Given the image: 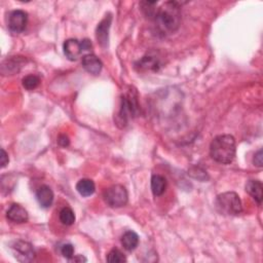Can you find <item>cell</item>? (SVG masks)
<instances>
[{
	"label": "cell",
	"instance_id": "obj_1",
	"mask_svg": "<svg viewBox=\"0 0 263 263\" xmlns=\"http://www.w3.org/2000/svg\"><path fill=\"white\" fill-rule=\"evenodd\" d=\"M153 21L162 35L171 34L178 30L181 23V9L176 1H169L158 8Z\"/></svg>",
	"mask_w": 263,
	"mask_h": 263
},
{
	"label": "cell",
	"instance_id": "obj_2",
	"mask_svg": "<svg viewBox=\"0 0 263 263\" xmlns=\"http://www.w3.org/2000/svg\"><path fill=\"white\" fill-rule=\"evenodd\" d=\"M236 140L230 135H220L210 146L212 159L219 163H230L236 158Z\"/></svg>",
	"mask_w": 263,
	"mask_h": 263
},
{
	"label": "cell",
	"instance_id": "obj_3",
	"mask_svg": "<svg viewBox=\"0 0 263 263\" xmlns=\"http://www.w3.org/2000/svg\"><path fill=\"white\" fill-rule=\"evenodd\" d=\"M140 111V107L138 103V95L135 89L130 87L129 91H126L121 96V104L120 111L116 115V121L121 123L122 126L128 124L130 120H133L136 116H138Z\"/></svg>",
	"mask_w": 263,
	"mask_h": 263
},
{
	"label": "cell",
	"instance_id": "obj_4",
	"mask_svg": "<svg viewBox=\"0 0 263 263\" xmlns=\"http://www.w3.org/2000/svg\"><path fill=\"white\" fill-rule=\"evenodd\" d=\"M216 208L223 215L237 216L243 211V204L236 192H224L216 199Z\"/></svg>",
	"mask_w": 263,
	"mask_h": 263
},
{
	"label": "cell",
	"instance_id": "obj_5",
	"mask_svg": "<svg viewBox=\"0 0 263 263\" xmlns=\"http://www.w3.org/2000/svg\"><path fill=\"white\" fill-rule=\"evenodd\" d=\"M104 201L111 208H121L128 203V191L122 185H113L104 191Z\"/></svg>",
	"mask_w": 263,
	"mask_h": 263
},
{
	"label": "cell",
	"instance_id": "obj_6",
	"mask_svg": "<svg viewBox=\"0 0 263 263\" xmlns=\"http://www.w3.org/2000/svg\"><path fill=\"white\" fill-rule=\"evenodd\" d=\"M14 257L20 262H30L35 257V252L31 243L24 241L16 242L12 247Z\"/></svg>",
	"mask_w": 263,
	"mask_h": 263
},
{
	"label": "cell",
	"instance_id": "obj_7",
	"mask_svg": "<svg viewBox=\"0 0 263 263\" xmlns=\"http://www.w3.org/2000/svg\"><path fill=\"white\" fill-rule=\"evenodd\" d=\"M28 22V15L24 11L17 9L8 17V28L13 33H21L25 30Z\"/></svg>",
	"mask_w": 263,
	"mask_h": 263
},
{
	"label": "cell",
	"instance_id": "obj_8",
	"mask_svg": "<svg viewBox=\"0 0 263 263\" xmlns=\"http://www.w3.org/2000/svg\"><path fill=\"white\" fill-rule=\"evenodd\" d=\"M111 21H112V17L110 14H108V16H106L99 23L98 27H97L96 37H97V40H98V42L103 47L108 46L109 29L111 26Z\"/></svg>",
	"mask_w": 263,
	"mask_h": 263
},
{
	"label": "cell",
	"instance_id": "obj_9",
	"mask_svg": "<svg viewBox=\"0 0 263 263\" xmlns=\"http://www.w3.org/2000/svg\"><path fill=\"white\" fill-rule=\"evenodd\" d=\"M82 67L89 73L93 75H98L100 74L102 70L103 64L98 57L90 54V55H85L82 58Z\"/></svg>",
	"mask_w": 263,
	"mask_h": 263
},
{
	"label": "cell",
	"instance_id": "obj_10",
	"mask_svg": "<svg viewBox=\"0 0 263 263\" xmlns=\"http://www.w3.org/2000/svg\"><path fill=\"white\" fill-rule=\"evenodd\" d=\"M6 217L15 223H24L28 220V212L20 204L14 203L7 210Z\"/></svg>",
	"mask_w": 263,
	"mask_h": 263
},
{
	"label": "cell",
	"instance_id": "obj_11",
	"mask_svg": "<svg viewBox=\"0 0 263 263\" xmlns=\"http://www.w3.org/2000/svg\"><path fill=\"white\" fill-rule=\"evenodd\" d=\"M64 54L70 61L77 60V58L82 52V45L77 40H68L65 41L64 45Z\"/></svg>",
	"mask_w": 263,
	"mask_h": 263
},
{
	"label": "cell",
	"instance_id": "obj_12",
	"mask_svg": "<svg viewBox=\"0 0 263 263\" xmlns=\"http://www.w3.org/2000/svg\"><path fill=\"white\" fill-rule=\"evenodd\" d=\"M36 200L40 204V207L44 209L50 208L54 202V192L46 185H42L36 192Z\"/></svg>",
	"mask_w": 263,
	"mask_h": 263
},
{
	"label": "cell",
	"instance_id": "obj_13",
	"mask_svg": "<svg viewBox=\"0 0 263 263\" xmlns=\"http://www.w3.org/2000/svg\"><path fill=\"white\" fill-rule=\"evenodd\" d=\"M25 60L22 57H11L2 64L3 74H14L21 69Z\"/></svg>",
	"mask_w": 263,
	"mask_h": 263
},
{
	"label": "cell",
	"instance_id": "obj_14",
	"mask_svg": "<svg viewBox=\"0 0 263 263\" xmlns=\"http://www.w3.org/2000/svg\"><path fill=\"white\" fill-rule=\"evenodd\" d=\"M262 189H263L262 183L259 180H249L246 184V191L258 203H261L262 202V197H263Z\"/></svg>",
	"mask_w": 263,
	"mask_h": 263
},
{
	"label": "cell",
	"instance_id": "obj_15",
	"mask_svg": "<svg viewBox=\"0 0 263 263\" xmlns=\"http://www.w3.org/2000/svg\"><path fill=\"white\" fill-rule=\"evenodd\" d=\"M121 243L125 250L133 251L139 245V237L135 231H126L121 237Z\"/></svg>",
	"mask_w": 263,
	"mask_h": 263
},
{
	"label": "cell",
	"instance_id": "obj_16",
	"mask_svg": "<svg viewBox=\"0 0 263 263\" xmlns=\"http://www.w3.org/2000/svg\"><path fill=\"white\" fill-rule=\"evenodd\" d=\"M159 66H160V63H159V59H157V57L149 56V55L143 57L142 59L136 64V67H138L139 70L141 71L158 70Z\"/></svg>",
	"mask_w": 263,
	"mask_h": 263
},
{
	"label": "cell",
	"instance_id": "obj_17",
	"mask_svg": "<svg viewBox=\"0 0 263 263\" xmlns=\"http://www.w3.org/2000/svg\"><path fill=\"white\" fill-rule=\"evenodd\" d=\"M167 188V180L162 175H153L151 178V190L155 197H161Z\"/></svg>",
	"mask_w": 263,
	"mask_h": 263
},
{
	"label": "cell",
	"instance_id": "obj_18",
	"mask_svg": "<svg viewBox=\"0 0 263 263\" xmlns=\"http://www.w3.org/2000/svg\"><path fill=\"white\" fill-rule=\"evenodd\" d=\"M76 189L82 197H91L96 190L95 183L90 179H81L76 184Z\"/></svg>",
	"mask_w": 263,
	"mask_h": 263
},
{
	"label": "cell",
	"instance_id": "obj_19",
	"mask_svg": "<svg viewBox=\"0 0 263 263\" xmlns=\"http://www.w3.org/2000/svg\"><path fill=\"white\" fill-rule=\"evenodd\" d=\"M60 221L64 224V225H68L70 226L72 225V224H74L75 222V215H74V212L70 209V208H63L60 212Z\"/></svg>",
	"mask_w": 263,
	"mask_h": 263
},
{
	"label": "cell",
	"instance_id": "obj_20",
	"mask_svg": "<svg viewBox=\"0 0 263 263\" xmlns=\"http://www.w3.org/2000/svg\"><path fill=\"white\" fill-rule=\"evenodd\" d=\"M22 82H23V86L25 87L26 90L32 91V90H35L36 87L40 85V76L30 74V75H27L26 77H24Z\"/></svg>",
	"mask_w": 263,
	"mask_h": 263
},
{
	"label": "cell",
	"instance_id": "obj_21",
	"mask_svg": "<svg viewBox=\"0 0 263 263\" xmlns=\"http://www.w3.org/2000/svg\"><path fill=\"white\" fill-rule=\"evenodd\" d=\"M107 261L110 263H122L126 261V258L120 250L113 249L107 256Z\"/></svg>",
	"mask_w": 263,
	"mask_h": 263
},
{
	"label": "cell",
	"instance_id": "obj_22",
	"mask_svg": "<svg viewBox=\"0 0 263 263\" xmlns=\"http://www.w3.org/2000/svg\"><path fill=\"white\" fill-rule=\"evenodd\" d=\"M62 255L67 259H72L74 254V248L71 243H65L61 248Z\"/></svg>",
	"mask_w": 263,
	"mask_h": 263
},
{
	"label": "cell",
	"instance_id": "obj_23",
	"mask_svg": "<svg viewBox=\"0 0 263 263\" xmlns=\"http://www.w3.org/2000/svg\"><path fill=\"white\" fill-rule=\"evenodd\" d=\"M254 163L257 167H262V150H258L257 153L254 155Z\"/></svg>",
	"mask_w": 263,
	"mask_h": 263
},
{
	"label": "cell",
	"instance_id": "obj_24",
	"mask_svg": "<svg viewBox=\"0 0 263 263\" xmlns=\"http://www.w3.org/2000/svg\"><path fill=\"white\" fill-rule=\"evenodd\" d=\"M58 142H59V144L61 146H63V147H67V146L69 145V143H70L69 138H68L66 135H61L59 139H58Z\"/></svg>",
	"mask_w": 263,
	"mask_h": 263
},
{
	"label": "cell",
	"instance_id": "obj_25",
	"mask_svg": "<svg viewBox=\"0 0 263 263\" xmlns=\"http://www.w3.org/2000/svg\"><path fill=\"white\" fill-rule=\"evenodd\" d=\"M8 163V155L4 149H1V168H5Z\"/></svg>",
	"mask_w": 263,
	"mask_h": 263
},
{
	"label": "cell",
	"instance_id": "obj_26",
	"mask_svg": "<svg viewBox=\"0 0 263 263\" xmlns=\"http://www.w3.org/2000/svg\"><path fill=\"white\" fill-rule=\"evenodd\" d=\"M81 45H82V51H90L92 48V43L90 40H82Z\"/></svg>",
	"mask_w": 263,
	"mask_h": 263
}]
</instances>
